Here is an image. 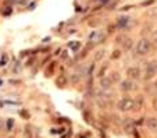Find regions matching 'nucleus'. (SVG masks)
<instances>
[{
	"label": "nucleus",
	"instance_id": "bb28decb",
	"mask_svg": "<svg viewBox=\"0 0 157 138\" xmlns=\"http://www.w3.org/2000/svg\"><path fill=\"white\" fill-rule=\"evenodd\" d=\"M4 128V120H0V130Z\"/></svg>",
	"mask_w": 157,
	"mask_h": 138
},
{
	"label": "nucleus",
	"instance_id": "6ab92c4d",
	"mask_svg": "<svg viewBox=\"0 0 157 138\" xmlns=\"http://www.w3.org/2000/svg\"><path fill=\"white\" fill-rule=\"evenodd\" d=\"M103 56H104V50H99L98 53L95 54V60H100Z\"/></svg>",
	"mask_w": 157,
	"mask_h": 138
},
{
	"label": "nucleus",
	"instance_id": "a878e982",
	"mask_svg": "<svg viewBox=\"0 0 157 138\" xmlns=\"http://www.w3.org/2000/svg\"><path fill=\"white\" fill-rule=\"evenodd\" d=\"M71 48H72V49H78V48H79V42H75V43H71Z\"/></svg>",
	"mask_w": 157,
	"mask_h": 138
},
{
	"label": "nucleus",
	"instance_id": "412c9836",
	"mask_svg": "<svg viewBox=\"0 0 157 138\" xmlns=\"http://www.w3.org/2000/svg\"><path fill=\"white\" fill-rule=\"evenodd\" d=\"M120 56H121V52H120V50H114L113 54H111V59H118Z\"/></svg>",
	"mask_w": 157,
	"mask_h": 138
},
{
	"label": "nucleus",
	"instance_id": "6e6552de",
	"mask_svg": "<svg viewBox=\"0 0 157 138\" xmlns=\"http://www.w3.org/2000/svg\"><path fill=\"white\" fill-rule=\"evenodd\" d=\"M146 127H147L150 131L157 132V119L156 117H149L146 120Z\"/></svg>",
	"mask_w": 157,
	"mask_h": 138
},
{
	"label": "nucleus",
	"instance_id": "393cba45",
	"mask_svg": "<svg viewBox=\"0 0 157 138\" xmlns=\"http://www.w3.org/2000/svg\"><path fill=\"white\" fill-rule=\"evenodd\" d=\"M24 0H7V3H22Z\"/></svg>",
	"mask_w": 157,
	"mask_h": 138
},
{
	"label": "nucleus",
	"instance_id": "9b49d317",
	"mask_svg": "<svg viewBox=\"0 0 157 138\" xmlns=\"http://www.w3.org/2000/svg\"><path fill=\"white\" fill-rule=\"evenodd\" d=\"M133 102H135L133 110H139V109L143 106V103H145V99H143V96H136V98H133Z\"/></svg>",
	"mask_w": 157,
	"mask_h": 138
},
{
	"label": "nucleus",
	"instance_id": "2eb2a0df",
	"mask_svg": "<svg viewBox=\"0 0 157 138\" xmlns=\"http://www.w3.org/2000/svg\"><path fill=\"white\" fill-rule=\"evenodd\" d=\"M118 20H120V21H118V25H120L121 28L125 27V25L129 22V18H128V17H121V18H118Z\"/></svg>",
	"mask_w": 157,
	"mask_h": 138
},
{
	"label": "nucleus",
	"instance_id": "c85d7f7f",
	"mask_svg": "<svg viewBox=\"0 0 157 138\" xmlns=\"http://www.w3.org/2000/svg\"><path fill=\"white\" fill-rule=\"evenodd\" d=\"M101 3H106V2H109V0H100Z\"/></svg>",
	"mask_w": 157,
	"mask_h": 138
},
{
	"label": "nucleus",
	"instance_id": "39448f33",
	"mask_svg": "<svg viewBox=\"0 0 157 138\" xmlns=\"http://www.w3.org/2000/svg\"><path fill=\"white\" fill-rule=\"evenodd\" d=\"M122 127H124V131L127 134H133L135 132V123H133L132 119H124Z\"/></svg>",
	"mask_w": 157,
	"mask_h": 138
},
{
	"label": "nucleus",
	"instance_id": "cd10ccee",
	"mask_svg": "<svg viewBox=\"0 0 157 138\" xmlns=\"http://www.w3.org/2000/svg\"><path fill=\"white\" fill-rule=\"evenodd\" d=\"M153 89H154V91H156V92H157V81H156V82H154V84H153Z\"/></svg>",
	"mask_w": 157,
	"mask_h": 138
},
{
	"label": "nucleus",
	"instance_id": "b1692460",
	"mask_svg": "<svg viewBox=\"0 0 157 138\" xmlns=\"http://www.w3.org/2000/svg\"><path fill=\"white\" fill-rule=\"evenodd\" d=\"M151 39H153V42L157 43V31H153V34H151Z\"/></svg>",
	"mask_w": 157,
	"mask_h": 138
},
{
	"label": "nucleus",
	"instance_id": "20e7f679",
	"mask_svg": "<svg viewBox=\"0 0 157 138\" xmlns=\"http://www.w3.org/2000/svg\"><path fill=\"white\" fill-rule=\"evenodd\" d=\"M104 41V34L101 31H93L89 35V42L90 45H96V43H101Z\"/></svg>",
	"mask_w": 157,
	"mask_h": 138
},
{
	"label": "nucleus",
	"instance_id": "f8f14e48",
	"mask_svg": "<svg viewBox=\"0 0 157 138\" xmlns=\"http://www.w3.org/2000/svg\"><path fill=\"white\" fill-rule=\"evenodd\" d=\"M107 69H109V66H107V64H103V66L100 67V70L98 71V77H99V78H103L104 75H106Z\"/></svg>",
	"mask_w": 157,
	"mask_h": 138
},
{
	"label": "nucleus",
	"instance_id": "ddd939ff",
	"mask_svg": "<svg viewBox=\"0 0 157 138\" xmlns=\"http://www.w3.org/2000/svg\"><path fill=\"white\" fill-rule=\"evenodd\" d=\"M122 48H124V50H127V52L131 50V49H132V39L127 38V41L122 43Z\"/></svg>",
	"mask_w": 157,
	"mask_h": 138
},
{
	"label": "nucleus",
	"instance_id": "5701e85b",
	"mask_svg": "<svg viewBox=\"0 0 157 138\" xmlns=\"http://www.w3.org/2000/svg\"><path fill=\"white\" fill-rule=\"evenodd\" d=\"M79 78H81V75H79V74H74V75H72V80H71V81L75 84V82L79 81Z\"/></svg>",
	"mask_w": 157,
	"mask_h": 138
},
{
	"label": "nucleus",
	"instance_id": "f257e3e1",
	"mask_svg": "<svg viewBox=\"0 0 157 138\" xmlns=\"http://www.w3.org/2000/svg\"><path fill=\"white\" fill-rule=\"evenodd\" d=\"M157 74V61H149L146 64V69H145V74H143V80L149 81L154 75Z\"/></svg>",
	"mask_w": 157,
	"mask_h": 138
},
{
	"label": "nucleus",
	"instance_id": "f3484780",
	"mask_svg": "<svg viewBox=\"0 0 157 138\" xmlns=\"http://www.w3.org/2000/svg\"><path fill=\"white\" fill-rule=\"evenodd\" d=\"M110 80L113 81V84L114 82H120V74L118 73H113V74L110 75Z\"/></svg>",
	"mask_w": 157,
	"mask_h": 138
},
{
	"label": "nucleus",
	"instance_id": "9d476101",
	"mask_svg": "<svg viewBox=\"0 0 157 138\" xmlns=\"http://www.w3.org/2000/svg\"><path fill=\"white\" fill-rule=\"evenodd\" d=\"M67 84H68V80H67V77H65L64 74L59 75V77L56 78V85H57L59 88H64Z\"/></svg>",
	"mask_w": 157,
	"mask_h": 138
},
{
	"label": "nucleus",
	"instance_id": "423d86ee",
	"mask_svg": "<svg viewBox=\"0 0 157 138\" xmlns=\"http://www.w3.org/2000/svg\"><path fill=\"white\" fill-rule=\"evenodd\" d=\"M127 75H128V78H129V80H132V81L139 80V78H140L139 67H129V69L127 70Z\"/></svg>",
	"mask_w": 157,
	"mask_h": 138
},
{
	"label": "nucleus",
	"instance_id": "f03ea898",
	"mask_svg": "<svg viewBox=\"0 0 157 138\" xmlns=\"http://www.w3.org/2000/svg\"><path fill=\"white\" fill-rule=\"evenodd\" d=\"M151 45L147 39H140L139 42L136 43V53L140 54V56H146V54L150 52Z\"/></svg>",
	"mask_w": 157,
	"mask_h": 138
},
{
	"label": "nucleus",
	"instance_id": "7ed1b4c3",
	"mask_svg": "<svg viewBox=\"0 0 157 138\" xmlns=\"http://www.w3.org/2000/svg\"><path fill=\"white\" fill-rule=\"evenodd\" d=\"M117 106H118V109L121 112H129V110H133L135 102H133V98H122Z\"/></svg>",
	"mask_w": 157,
	"mask_h": 138
},
{
	"label": "nucleus",
	"instance_id": "dca6fc26",
	"mask_svg": "<svg viewBox=\"0 0 157 138\" xmlns=\"http://www.w3.org/2000/svg\"><path fill=\"white\" fill-rule=\"evenodd\" d=\"M127 38L128 36L127 35H124V34H121V35H118L117 36V43H120V45H122V43L127 41Z\"/></svg>",
	"mask_w": 157,
	"mask_h": 138
},
{
	"label": "nucleus",
	"instance_id": "0eeeda50",
	"mask_svg": "<svg viewBox=\"0 0 157 138\" xmlns=\"http://www.w3.org/2000/svg\"><path fill=\"white\" fill-rule=\"evenodd\" d=\"M133 82H132V80H124V81H121V84H120V89L122 91V92H129V91H132L133 89Z\"/></svg>",
	"mask_w": 157,
	"mask_h": 138
},
{
	"label": "nucleus",
	"instance_id": "a211bd4d",
	"mask_svg": "<svg viewBox=\"0 0 157 138\" xmlns=\"http://www.w3.org/2000/svg\"><path fill=\"white\" fill-rule=\"evenodd\" d=\"M83 117H85V120L88 121L89 124L93 123V117H92V114L89 113V112H85V113H83Z\"/></svg>",
	"mask_w": 157,
	"mask_h": 138
},
{
	"label": "nucleus",
	"instance_id": "1a4fd4ad",
	"mask_svg": "<svg viewBox=\"0 0 157 138\" xmlns=\"http://www.w3.org/2000/svg\"><path fill=\"white\" fill-rule=\"evenodd\" d=\"M111 85H113V81L110 80V77H103V78H100V87H101V89H110L111 88Z\"/></svg>",
	"mask_w": 157,
	"mask_h": 138
},
{
	"label": "nucleus",
	"instance_id": "aec40b11",
	"mask_svg": "<svg viewBox=\"0 0 157 138\" xmlns=\"http://www.w3.org/2000/svg\"><path fill=\"white\" fill-rule=\"evenodd\" d=\"M93 20H95V21H89V25H90V27H98L99 24H100V20H96V18H93Z\"/></svg>",
	"mask_w": 157,
	"mask_h": 138
},
{
	"label": "nucleus",
	"instance_id": "4468645a",
	"mask_svg": "<svg viewBox=\"0 0 157 138\" xmlns=\"http://www.w3.org/2000/svg\"><path fill=\"white\" fill-rule=\"evenodd\" d=\"M54 69H56V63H50V66L46 69V71H44V74H46V77H50L52 74H53Z\"/></svg>",
	"mask_w": 157,
	"mask_h": 138
},
{
	"label": "nucleus",
	"instance_id": "4be33fe9",
	"mask_svg": "<svg viewBox=\"0 0 157 138\" xmlns=\"http://www.w3.org/2000/svg\"><path fill=\"white\" fill-rule=\"evenodd\" d=\"M151 105H153L154 110H157V96H153V98H151Z\"/></svg>",
	"mask_w": 157,
	"mask_h": 138
}]
</instances>
